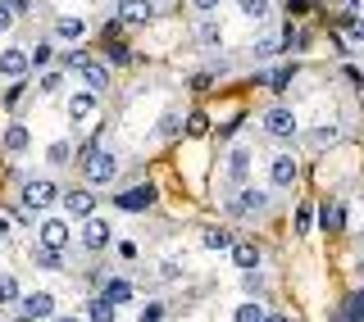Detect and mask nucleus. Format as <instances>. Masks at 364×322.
<instances>
[{"label": "nucleus", "mask_w": 364, "mask_h": 322, "mask_svg": "<svg viewBox=\"0 0 364 322\" xmlns=\"http://www.w3.org/2000/svg\"><path fill=\"white\" fill-rule=\"evenodd\" d=\"M28 141H32V136H28V128H23V123H9L5 136H0V145H5L9 155H23V150H28Z\"/></svg>", "instance_id": "obj_15"}, {"label": "nucleus", "mask_w": 364, "mask_h": 322, "mask_svg": "<svg viewBox=\"0 0 364 322\" xmlns=\"http://www.w3.org/2000/svg\"><path fill=\"white\" fill-rule=\"evenodd\" d=\"M114 255H119V259H136V245H132V240H119V245H114Z\"/></svg>", "instance_id": "obj_38"}, {"label": "nucleus", "mask_w": 364, "mask_h": 322, "mask_svg": "<svg viewBox=\"0 0 364 322\" xmlns=\"http://www.w3.org/2000/svg\"><path fill=\"white\" fill-rule=\"evenodd\" d=\"M55 32H60L64 41H82L87 37V23L82 18H60V23H55Z\"/></svg>", "instance_id": "obj_20"}, {"label": "nucleus", "mask_w": 364, "mask_h": 322, "mask_svg": "<svg viewBox=\"0 0 364 322\" xmlns=\"http://www.w3.org/2000/svg\"><path fill=\"white\" fill-rule=\"evenodd\" d=\"M46 159H50V164L60 168V164H68V159H73V145H68V141H55L50 150H46Z\"/></svg>", "instance_id": "obj_27"}, {"label": "nucleus", "mask_w": 364, "mask_h": 322, "mask_svg": "<svg viewBox=\"0 0 364 322\" xmlns=\"http://www.w3.org/2000/svg\"><path fill=\"white\" fill-rule=\"evenodd\" d=\"M82 77L91 82V91H105V87H109V73L100 68V60H87V64H82Z\"/></svg>", "instance_id": "obj_18"}, {"label": "nucleus", "mask_w": 364, "mask_h": 322, "mask_svg": "<svg viewBox=\"0 0 364 322\" xmlns=\"http://www.w3.org/2000/svg\"><path fill=\"white\" fill-rule=\"evenodd\" d=\"M228 209H232V218H255V213L269 209V195L255 191V187H242V191L232 195V204H228Z\"/></svg>", "instance_id": "obj_4"}, {"label": "nucleus", "mask_w": 364, "mask_h": 322, "mask_svg": "<svg viewBox=\"0 0 364 322\" xmlns=\"http://www.w3.org/2000/svg\"><path fill=\"white\" fill-rule=\"evenodd\" d=\"M100 295H105L109 304H128L136 291H132V282H128V277H105V291H100Z\"/></svg>", "instance_id": "obj_14"}, {"label": "nucleus", "mask_w": 364, "mask_h": 322, "mask_svg": "<svg viewBox=\"0 0 364 322\" xmlns=\"http://www.w3.org/2000/svg\"><path fill=\"white\" fill-rule=\"evenodd\" d=\"M305 141H310L314 150H328V145H337V141H341V128H314L310 136H305Z\"/></svg>", "instance_id": "obj_19"}, {"label": "nucleus", "mask_w": 364, "mask_h": 322, "mask_svg": "<svg viewBox=\"0 0 364 322\" xmlns=\"http://www.w3.org/2000/svg\"><path fill=\"white\" fill-rule=\"evenodd\" d=\"M109 245V218H87L82 223V250H91V255H100V250Z\"/></svg>", "instance_id": "obj_7"}, {"label": "nucleus", "mask_w": 364, "mask_h": 322, "mask_svg": "<svg viewBox=\"0 0 364 322\" xmlns=\"http://www.w3.org/2000/svg\"><path fill=\"white\" fill-rule=\"evenodd\" d=\"M232 263L242 272H250V268H259V250L250 245V240H242V245H232Z\"/></svg>", "instance_id": "obj_16"}, {"label": "nucleus", "mask_w": 364, "mask_h": 322, "mask_svg": "<svg viewBox=\"0 0 364 322\" xmlns=\"http://www.w3.org/2000/svg\"><path fill=\"white\" fill-rule=\"evenodd\" d=\"M246 168H250V150L242 145V150H232V164H228V172H232V182H237V187L246 182Z\"/></svg>", "instance_id": "obj_22"}, {"label": "nucleus", "mask_w": 364, "mask_h": 322, "mask_svg": "<svg viewBox=\"0 0 364 322\" xmlns=\"http://www.w3.org/2000/svg\"><path fill=\"white\" fill-rule=\"evenodd\" d=\"M55 200H60V187H55V177H28V182H23V191H18L23 218H32V213H46Z\"/></svg>", "instance_id": "obj_2"}, {"label": "nucleus", "mask_w": 364, "mask_h": 322, "mask_svg": "<svg viewBox=\"0 0 364 322\" xmlns=\"http://www.w3.org/2000/svg\"><path fill=\"white\" fill-rule=\"evenodd\" d=\"M310 223H314V209H310V204H301V209H296V232H310Z\"/></svg>", "instance_id": "obj_33"}, {"label": "nucleus", "mask_w": 364, "mask_h": 322, "mask_svg": "<svg viewBox=\"0 0 364 322\" xmlns=\"http://www.w3.org/2000/svg\"><path fill=\"white\" fill-rule=\"evenodd\" d=\"M82 172H87L91 187H109V182L119 177V159H114L105 145L87 141V145H82Z\"/></svg>", "instance_id": "obj_1"}, {"label": "nucleus", "mask_w": 364, "mask_h": 322, "mask_svg": "<svg viewBox=\"0 0 364 322\" xmlns=\"http://www.w3.org/2000/svg\"><path fill=\"white\" fill-rule=\"evenodd\" d=\"M23 318L28 322H41V318H55V295H46V291H32V295H23Z\"/></svg>", "instance_id": "obj_8"}, {"label": "nucleus", "mask_w": 364, "mask_h": 322, "mask_svg": "<svg viewBox=\"0 0 364 322\" xmlns=\"http://www.w3.org/2000/svg\"><path fill=\"white\" fill-rule=\"evenodd\" d=\"M264 322H287V318H278V313H269V318H264Z\"/></svg>", "instance_id": "obj_43"}, {"label": "nucleus", "mask_w": 364, "mask_h": 322, "mask_svg": "<svg viewBox=\"0 0 364 322\" xmlns=\"http://www.w3.org/2000/svg\"><path fill=\"white\" fill-rule=\"evenodd\" d=\"M360 304H364V295H360Z\"/></svg>", "instance_id": "obj_44"}, {"label": "nucleus", "mask_w": 364, "mask_h": 322, "mask_svg": "<svg viewBox=\"0 0 364 322\" xmlns=\"http://www.w3.org/2000/svg\"><path fill=\"white\" fill-rule=\"evenodd\" d=\"M341 223H346V209H341V204H328V209H323V227H328V232H341Z\"/></svg>", "instance_id": "obj_26"}, {"label": "nucleus", "mask_w": 364, "mask_h": 322, "mask_svg": "<svg viewBox=\"0 0 364 322\" xmlns=\"http://www.w3.org/2000/svg\"><path fill=\"white\" fill-rule=\"evenodd\" d=\"M341 28H346V41H355V45L364 41V23H360L355 14H346V18H341Z\"/></svg>", "instance_id": "obj_30"}, {"label": "nucleus", "mask_w": 364, "mask_h": 322, "mask_svg": "<svg viewBox=\"0 0 364 322\" xmlns=\"http://www.w3.org/2000/svg\"><path fill=\"white\" fill-rule=\"evenodd\" d=\"M37 245H41V250H64V245H68V223H64V218H46Z\"/></svg>", "instance_id": "obj_9"}, {"label": "nucleus", "mask_w": 364, "mask_h": 322, "mask_svg": "<svg viewBox=\"0 0 364 322\" xmlns=\"http://www.w3.org/2000/svg\"><path fill=\"white\" fill-rule=\"evenodd\" d=\"M264 318H269V313H264L259 304H242V309L232 313V322H264Z\"/></svg>", "instance_id": "obj_29"}, {"label": "nucleus", "mask_w": 364, "mask_h": 322, "mask_svg": "<svg viewBox=\"0 0 364 322\" xmlns=\"http://www.w3.org/2000/svg\"><path fill=\"white\" fill-rule=\"evenodd\" d=\"M237 5H242V14H246V18H255V23L269 14V0H237Z\"/></svg>", "instance_id": "obj_28"}, {"label": "nucleus", "mask_w": 364, "mask_h": 322, "mask_svg": "<svg viewBox=\"0 0 364 322\" xmlns=\"http://www.w3.org/2000/svg\"><path fill=\"white\" fill-rule=\"evenodd\" d=\"M28 68H32V55H28V50H18V45H5V50H0V77L18 82Z\"/></svg>", "instance_id": "obj_6"}, {"label": "nucleus", "mask_w": 364, "mask_h": 322, "mask_svg": "<svg viewBox=\"0 0 364 322\" xmlns=\"http://www.w3.org/2000/svg\"><path fill=\"white\" fill-rule=\"evenodd\" d=\"M155 5L151 0H119V23H151Z\"/></svg>", "instance_id": "obj_11"}, {"label": "nucleus", "mask_w": 364, "mask_h": 322, "mask_svg": "<svg viewBox=\"0 0 364 322\" xmlns=\"http://www.w3.org/2000/svg\"><path fill=\"white\" fill-rule=\"evenodd\" d=\"M278 50H282V37H264V41L255 45V55H259V60H269V55H278Z\"/></svg>", "instance_id": "obj_32"}, {"label": "nucleus", "mask_w": 364, "mask_h": 322, "mask_svg": "<svg viewBox=\"0 0 364 322\" xmlns=\"http://www.w3.org/2000/svg\"><path fill=\"white\" fill-rule=\"evenodd\" d=\"M205 128H210V123H205V113H191V118H187V132L191 136H205Z\"/></svg>", "instance_id": "obj_35"}, {"label": "nucleus", "mask_w": 364, "mask_h": 322, "mask_svg": "<svg viewBox=\"0 0 364 322\" xmlns=\"http://www.w3.org/2000/svg\"><path fill=\"white\" fill-rule=\"evenodd\" d=\"M37 87L46 91V96H50V91H60V87H64V77H60V73H46V77H41Z\"/></svg>", "instance_id": "obj_34"}, {"label": "nucleus", "mask_w": 364, "mask_h": 322, "mask_svg": "<svg viewBox=\"0 0 364 322\" xmlns=\"http://www.w3.org/2000/svg\"><path fill=\"white\" fill-rule=\"evenodd\" d=\"M114 309L119 304H109L105 295H96V300L87 304V322H114Z\"/></svg>", "instance_id": "obj_17"}, {"label": "nucleus", "mask_w": 364, "mask_h": 322, "mask_svg": "<svg viewBox=\"0 0 364 322\" xmlns=\"http://www.w3.org/2000/svg\"><path fill=\"white\" fill-rule=\"evenodd\" d=\"M60 200H64V213L82 218V223H87V218H96V195H91L87 187H68Z\"/></svg>", "instance_id": "obj_5"}, {"label": "nucleus", "mask_w": 364, "mask_h": 322, "mask_svg": "<svg viewBox=\"0 0 364 322\" xmlns=\"http://www.w3.org/2000/svg\"><path fill=\"white\" fill-rule=\"evenodd\" d=\"M9 9H14V14H28V9H32V0H9Z\"/></svg>", "instance_id": "obj_41"}, {"label": "nucleus", "mask_w": 364, "mask_h": 322, "mask_svg": "<svg viewBox=\"0 0 364 322\" xmlns=\"http://www.w3.org/2000/svg\"><path fill=\"white\" fill-rule=\"evenodd\" d=\"M200 245L205 250H228V245H232V236H228L223 227H205V232H200Z\"/></svg>", "instance_id": "obj_21"}, {"label": "nucleus", "mask_w": 364, "mask_h": 322, "mask_svg": "<svg viewBox=\"0 0 364 322\" xmlns=\"http://www.w3.org/2000/svg\"><path fill=\"white\" fill-rule=\"evenodd\" d=\"M269 177H273V187H291V182L301 177V168H296L291 155H278V159L269 164Z\"/></svg>", "instance_id": "obj_12"}, {"label": "nucleus", "mask_w": 364, "mask_h": 322, "mask_svg": "<svg viewBox=\"0 0 364 322\" xmlns=\"http://www.w3.org/2000/svg\"><path fill=\"white\" fill-rule=\"evenodd\" d=\"M46 60H50V41H37V50H32V68L46 64Z\"/></svg>", "instance_id": "obj_36"}, {"label": "nucleus", "mask_w": 364, "mask_h": 322, "mask_svg": "<svg viewBox=\"0 0 364 322\" xmlns=\"http://www.w3.org/2000/svg\"><path fill=\"white\" fill-rule=\"evenodd\" d=\"M291 73H296V64H282V68H278V73H273V77H269V87H273V91H282V87H287V82H291Z\"/></svg>", "instance_id": "obj_31"}, {"label": "nucleus", "mask_w": 364, "mask_h": 322, "mask_svg": "<svg viewBox=\"0 0 364 322\" xmlns=\"http://www.w3.org/2000/svg\"><path fill=\"white\" fill-rule=\"evenodd\" d=\"M191 5H196V9H200V14H214V9H219V5H223V0H191Z\"/></svg>", "instance_id": "obj_39"}, {"label": "nucleus", "mask_w": 364, "mask_h": 322, "mask_svg": "<svg viewBox=\"0 0 364 322\" xmlns=\"http://www.w3.org/2000/svg\"><path fill=\"white\" fill-rule=\"evenodd\" d=\"M32 263H41V268H64V255H60V250H32Z\"/></svg>", "instance_id": "obj_25"}, {"label": "nucleus", "mask_w": 364, "mask_h": 322, "mask_svg": "<svg viewBox=\"0 0 364 322\" xmlns=\"http://www.w3.org/2000/svg\"><path fill=\"white\" fill-rule=\"evenodd\" d=\"M264 132L278 136V141H291V136H296V113L287 105H269L264 109Z\"/></svg>", "instance_id": "obj_3"}, {"label": "nucleus", "mask_w": 364, "mask_h": 322, "mask_svg": "<svg viewBox=\"0 0 364 322\" xmlns=\"http://www.w3.org/2000/svg\"><path fill=\"white\" fill-rule=\"evenodd\" d=\"M9 28H14V9L0 0V32H9Z\"/></svg>", "instance_id": "obj_37"}, {"label": "nucleus", "mask_w": 364, "mask_h": 322, "mask_svg": "<svg viewBox=\"0 0 364 322\" xmlns=\"http://www.w3.org/2000/svg\"><path fill=\"white\" fill-rule=\"evenodd\" d=\"M114 204H119V209H151V204H155V187H136V191H123V195H119Z\"/></svg>", "instance_id": "obj_13"}, {"label": "nucleus", "mask_w": 364, "mask_h": 322, "mask_svg": "<svg viewBox=\"0 0 364 322\" xmlns=\"http://www.w3.org/2000/svg\"><path fill=\"white\" fill-rule=\"evenodd\" d=\"M68 118H73V123H91V118H96V91H73V96H68Z\"/></svg>", "instance_id": "obj_10"}, {"label": "nucleus", "mask_w": 364, "mask_h": 322, "mask_svg": "<svg viewBox=\"0 0 364 322\" xmlns=\"http://www.w3.org/2000/svg\"><path fill=\"white\" fill-rule=\"evenodd\" d=\"M23 300V291H18V282L9 277V272H0V304H18Z\"/></svg>", "instance_id": "obj_23"}, {"label": "nucleus", "mask_w": 364, "mask_h": 322, "mask_svg": "<svg viewBox=\"0 0 364 322\" xmlns=\"http://www.w3.org/2000/svg\"><path fill=\"white\" fill-rule=\"evenodd\" d=\"M9 232H14V227H9V218L0 213V240H9Z\"/></svg>", "instance_id": "obj_42"}, {"label": "nucleus", "mask_w": 364, "mask_h": 322, "mask_svg": "<svg viewBox=\"0 0 364 322\" xmlns=\"http://www.w3.org/2000/svg\"><path fill=\"white\" fill-rule=\"evenodd\" d=\"M196 41H200V45H210V50H214V45H223L219 23H200V28H196Z\"/></svg>", "instance_id": "obj_24"}, {"label": "nucleus", "mask_w": 364, "mask_h": 322, "mask_svg": "<svg viewBox=\"0 0 364 322\" xmlns=\"http://www.w3.org/2000/svg\"><path fill=\"white\" fill-rule=\"evenodd\" d=\"M159 313H164V309H159V304H146V313H141V322H159Z\"/></svg>", "instance_id": "obj_40"}]
</instances>
